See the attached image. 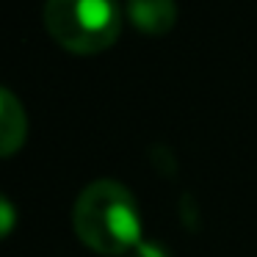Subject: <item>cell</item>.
I'll return each instance as SVG.
<instances>
[{"label":"cell","instance_id":"7a4b0ae2","mask_svg":"<svg viewBox=\"0 0 257 257\" xmlns=\"http://www.w3.org/2000/svg\"><path fill=\"white\" fill-rule=\"evenodd\" d=\"M42 20L50 39L78 56L108 50L122 34V12L113 0H47Z\"/></svg>","mask_w":257,"mask_h":257},{"label":"cell","instance_id":"3957f363","mask_svg":"<svg viewBox=\"0 0 257 257\" xmlns=\"http://www.w3.org/2000/svg\"><path fill=\"white\" fill-rule=\"evenodd\" d=\"M127 12L130 23L150 36H161L169 34L172 25L177 23V6L174 0H127Z\"/></svg>","mask_w":257,"mask_h":257},{"label":"cell","instance_id":"6da1fadb","mask_svg":"<svg viewBox=\"0 0 257 257\" xmlns=\"http://www.w3.org/2000/svg\"><path fill=\"white\" fill-rule=\"evenodd\" d=\"M72 227L89 249L124 254L141 238V213L124 185L116 180H94L75 199Z\"/></svg>","mask_w":257,"mask_h":257},{"label":"cell","instance_id":"277c9868","mask_svg":"<svg viewBox=\"0 0 257 257\" xmlns=\"http://www.w3.org/2000/svg\"><path fill=\"white\" fill-rule=\"evenodd\" d=\"M28 139L25 108L9 89H0V158H9Z\"/></svg>","mask_w":257,"mask_h":257},{"label":"cell","instance_id":"5b68a950","mask_svg":"<svg viewBox=\"0 0 257 257\" xmlns=\"http://www.w3.org/2000/svg\"><path fill=\"white\" fill-rule=\"evenodd\" d=\"M14 224H17V210H14L12 199L0 196V240H3L9 232H12Z\"/></svg>","mask_w":257,"mask_h":257}]
</instances>
